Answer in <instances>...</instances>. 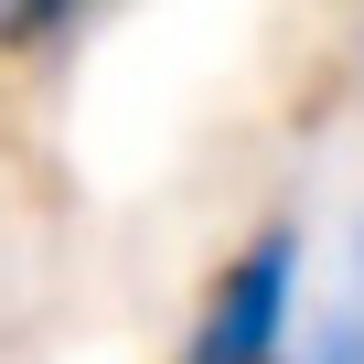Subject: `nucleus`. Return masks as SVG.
<instances>
[{"label": "nucleus", "mask_w": 364, "mask_h": 364, "mask_svg": "<svg viewBox=\"0 0 364 364\" xmlns=\"http://www.w3.org/2000/svg\"><path fill=\"white\" fill-rule=\"evenodd\" d=\"M289 321H300V236L289 225H257L193 300V332H182V364H300L289 353Z\"/></svg>", "instance_id": "f257e3e1"}, {"label": "nucleus", "mask_w": 364, "mask_h": 364, "mask_svg": "<svg viewBox=\"0 0 364 364\" xmlns=\"http://www.w3.org/2000/svg\"><path fill=\"white\" fill-rule=\"evenodd\" d=\"M97 11H107V0H0V54H54V43H75Z\"/></svg>", "instance_id": "f03ea898"}, {"label": "nucleus", "mask_w": 364, "mask_h": 364, "mask_svg": "<svg viewBox=\"0 0 364 364\" xmlns=\"http://www.w3.org/2000/svg\"><path fill=\"white\" fill-rule=\"evenodd\" d=\"M300 364H364V311H343V321H332V332H321Z\"/></svg>", "instance_id": "7ed1b4c3"}]
</instances>
